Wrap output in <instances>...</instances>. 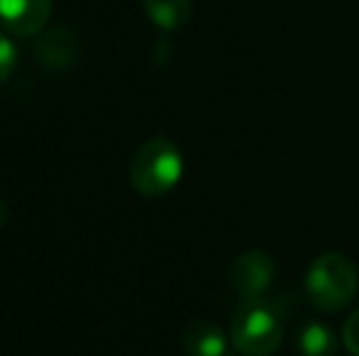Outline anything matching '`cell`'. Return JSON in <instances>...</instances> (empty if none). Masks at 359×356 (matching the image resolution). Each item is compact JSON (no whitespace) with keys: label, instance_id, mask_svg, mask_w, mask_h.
I'll use <instances>...</instances> for the list:
<instances>
[{"label":"cell","instance_id":"cell-1","mask_svg":"<svg viewBox=\"0 0 359 356\" xmlns=\"http://www.w3.org/2000/svg\"><path fill=\"white\" fill-rule=\"evenodd\" d=\"M284 334L281 308L274 300L252 298L242 300L232 318L230 337L232 344L245 356H269L276 352Z\"/></svg>","mask_w":359,"mask_h":356},{"label":"cell","instance_id":"cell-2","mask_svg":"<svg viewBox=\"0 0 359 356\" xmlns=\"http://www.w3.org/2000/svg\"><path fill=\"white\" fill-rule=\"evenodd\" d=\"M184 173V157L169 137H151L130 162V183L144 198L169 193Z\"/></svg>","mask_w":359,"mask_h":356},{"label":"cell","instance_id":"cell-3","mask_svg":"<svg viewBox=\"0 0 359 356\" xmlns=\"http://www.w3.org/2000/svg\"><path fill=\"white\" fill-rule=\"evenodd\" d=\"M359 288V273L345 254H323L313 262L306 276V293L311 303L323 313H335L355 300Z\"/></svg>","mask_w":359,"mask_h":356},{"label":"cell","instance_id":"cell-4","mask_svg":"<svg viewBox=\"0 0 359 356\" xmlns=\"http://www.w3.org/2000/svg\"><path fill=\"white\" fill-rule=\"evenodd\" d=\"M274 278V262L266 252L240 254L227 269V285L240 300L262 298Z\"/></svg>","mask_w":359,"mask_h":356},{"label":"cell","instance_id":"cell-5","mask_svg":"<svg viewBox=\"0 0 359 356\" xmlns=\"http://www.w3.org/2000/svg\"><path fill=\"white\" fill-rule=\"evenodd\" d=\"M54 0H0V24L15 37L42 32L52 17Z\"/></svg>","mask_w":359,"mask_h":356},{"label":"cell","instance_id":"cell-6","mask_svg":"<svg viewBox=\"0 0 359 356\" xmlns=\"http://www.w3.org/2000/svg\"><path fill=\"white\" fill-rule=\"evenodd\" d=\"M37 59L49 71H64L79 64L81 47L67 27H54L37 42Z\"/></svg>","mask_w":359,"mask_h":356},{"label":"cell","instance_id":"cell-7","mask_svg":"<svg viewBox=\"0 0 359 356\" xmlns=\"http://www.w3.org/2000/svg\"><path fill=\"white\" fill-rule=\"evenodd\" d=\"M181 347L189 356H227V339L217 325L194 320L181 332Z\"/></svg>","mask_w":359,"mask_h":356},{"label":"cell","instance_id":"cell-8","mask_svg":"<svg viewBox=\"0 0 359 356\" xmlns=\"http://www.w3.org/2000/svg\"><path fill=\"white\" fill-rule=\"evenodd\" d=\"M142 5L147 17L164 32H176V29L186 27L194 15L191 0H142Z\"/></svg>","mask_w":359,"mask_h":356},{"label":"cell","instance_id":"cell-9","mask_svg":"<svg viewBox=\"0 0 359 356\" xmlns=\"http://www.w3.org/2000/svg\"><path fill=\"white\" fill-rule=\"evenodd\" d=\"M296 344L303 356H335L337 352V337L325 322L311 320L301 327L296 337Z\"/></svg>","mask_w":359,"mask_h":356},{"label":"cell","instance_id":"cell-10","mask_svg":"<svg viewBox=\"0 0 359 356\" xmlns=\"http://www.w3.org/2000/svg\"><path fill=\"white\" fill-rule=\"evenodd\" d=\"M15 62H18V49L10 42L8 34L0 32V83L8 81V76L15 69Z\"/></svg>","mask_w":359,"mask_h":356},{"label":"cell","instance_id":"cell-11","mask_svg":"<svg viewBox=\"0 0 359 356\" xmlns=\"http://www.w3.org/2000/svg\"><path fill=\"white\" fill-rule=\"evenodd\" d=\"M342 342H345L347 352L359 356V310L347 318L345 327H342Z\"/></svg>","mask_w":359,"mask_h":356},{"label":"cell","instance_id":"cell-12","mask_svg":"<svg viewBox=\"0 0 359 356\" xmlns=\"http://www.w3.org/2000/svg\"><path fill=\"white\" fill-rule=\"evenodd\" d=\"M5 220H8V208H5V203L0 200V227L5 225Z\"/></svg>","mask_w":359,"mask_h":356}]
</instances>
